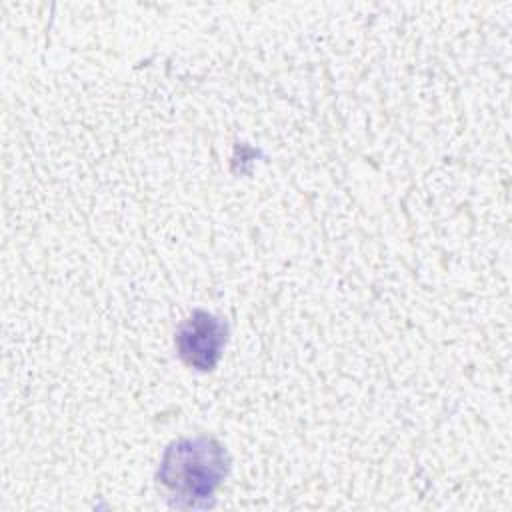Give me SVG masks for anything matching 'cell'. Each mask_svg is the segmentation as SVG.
I'll return each instance as SVG.
<instances>
[{
    "label": "cell",
    "instance_id": "2",
    "mask_svg": "<svg viewBox=\"0 0 512 512\" xmlns=\"http://www.w3.org/2000/svg\"><path fill=\"white\" fill-rule=\"evenodd\" d=\"M226 334L228 328L220 318L196 310L178 326L174 342L180 358L190 368L206 372L218 364L226 344Z\"/></svg>",
    "mask_w": 512,
    "mask_h": 512
},
{
    "label": "cell",
    "instance_id": "1",
    "mask_svg": "<svg viewBox=\"0 0 512 512\" xmlns=\"http://www.w3.org/2000/svg\"><path fill=\"white\" fill-rule=\"evenodd\" d=\"M228 454L214 438H184L164 450L158 482L176 508H204L228 472Z\"/></svg>",
    "mask_w": 512,
    "mask_h": 512
}]
</instances>
